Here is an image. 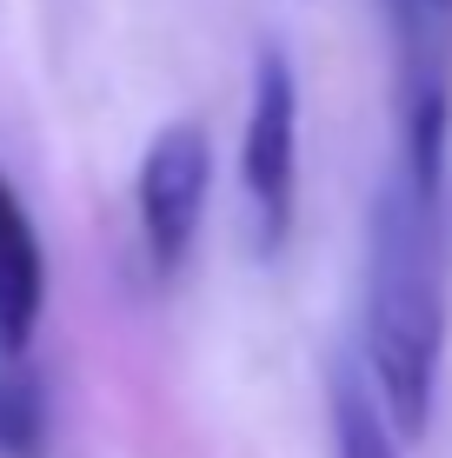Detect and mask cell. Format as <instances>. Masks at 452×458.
I'll return each instance as SVG.
<instances>
[{
    "label": "cell",
    "mask_w": 452,
    "mask_h": 458,
    "mask_svg": "<svg viewBox=\"0 0 452 458\" xmlns=\"http://www.w3.org/2000/svg\"><path fill=\"white\" fill-rule=\"evenodd\" d=\"M446 366V233L406 173L372 193L366 219V372L399 438H426Z\"/></svg>",
    "instance_id": "1"
},
{
    "label": "cell",
    "mask_w": 452,
    "mask_h": 458,
    "mask_svg": "<svg viewBox=\"0 0 452 458\" xmlns=\"http://www.w3.org/2000/svg\"><path fill=\"white\" fill-rule=\"evenodd\" d=\"M240 186L253 213L260 259H279L293 240V199H300V81L286 47H260L253 60V100L240 133Z\"/></svg>",
    "instance_id": "2"
},
{
    "label": "cell",
    "mask_w": 452,
    "mask_h": 458,
    "mask_svg": "<svg viewBox=\"0 0 452 458\" xmlns=\"http://www.w3.org/2000/svg\"><path fill=\"white\" fill-rule=\"evenodd\" d=\"M213 193V140L207 126L174 120L147 140L140 153V180H133V207H140V240H147L153 273H180L186 252L200 240Z\"/></svg>",
    "instance_id": "3"
},
{
    "label": "cell",
    "mask_w": 452,
    "mask_h": 458,
    "mask_svg": "<svg viewBox=\"0 0 452 458\" xmlns=\"http://www.w3.org/2000/svg\"><path fill=\"white\" fill-rule=\"evenodd\" d=\"M40 306H47V252H40L27 199L13 193V180L0 173V352L21 359L27 345H34Z\"/></svg>",
    "instance_id": "4"
},
{
    "label": "cell",
    "mask_w": 452,
    "mask_h": 458,
    "mask_svg": "<svg viewBox=\"0 0 452 458\" xmlns=\"http://www.w3.org/2000/svg\"><path fill=\"white\" fill-rule=\"evenodd\" d=\"M326 405H333V458H399V432L386 419L380 392L353 366L326 372Z\"/></svg>",
    "instance_id": "5"
},
{
    "label": "cell",
    "mask_w": 452,
    "mask_h": 458,
    "mask_svg": "<svg viewBox=\"0 0 452 458\" xmlns=\"http://www.w3.org/2000/svg\"><path fill=\"white\" fill-rule=\"evenodd\" d=\"M47 445V405L34 378L13 366V352H0V458H40Z\"/></svg>",
    "instance_id": "6"
},
{
    "label": "cell",
    "mask_w": 452,
    "mask_h": 458,
    "mask_svg": "<svg viewBox=\"0 0 452 458\" xmlns=\"http://www.w3.org/2000/svg\"><path fill=\"white\" fill-rule=\"evenodd\" d=\"M426 7H439V13H452V0H426Z\"/></svg>",
    "instance_id": "7"
}]
</instances>
